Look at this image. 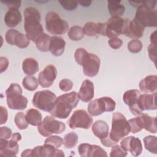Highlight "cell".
Returning a JSON list of instances; mask_svg holds the SVG:
<instances>
[{
	"label": "cell",
	"instance_id": "cell-1",
	"mask_svg": "<svg viewBox=\"0 0 157 157\" xmlns=\"http://www.w3.org/2000/svg\"><path fill=\"white\" fill-rule=\"evenodd\" d=\"M78 102L79 98L75 91L63 94L56 98L49 113L53 117L65 119L69 117L73 109L77 107Z\"/></svg>",
	"mask_w": 157,
	"mask_h": 157
},
{
	"label": "cell",
	"instance_id": "cell-2",
	"mask_svg": "<svg viewBox=\"0 0 157 157\" xmlns=\"http://www.w3.org/2000/svg\"><path fill=\"white\" fill-rule=\"evenodd\" d=\"M24 29L26 35L33 42H36L42 34L43 27L40 23V13L33 7L25 9L24 11Z\"/></svg>",
	"mask_w": 157,
	"mask_h": 157
},
{
	"label": "cell",
	"instance_id": "cell-3",
	"mask_svg": "<svg viewBox=\"0 0 157 157\" xmlns=\"http://www.w3.org/2000/svg\"><path fill=\"white\" fill-rule=\"evenodd\" d=\"M74 58L82 66L83 72L86 76L93 77L98 74L101 61L96 55L88 52L83 48H78L74 53Z\"/></svg>",
	"mask_w": 157,
	"mask_h": 157
},
{
	"label": "cell",
	"instance_id": "cell-4",
	"mask_svg": "<svg viewBox=\"0 0 157 157\" xmlns=\"http://www.w3.org/2000/svg\"><path fill=\"white\" fill-rule=\"evenodd\" d=\"M132 6L137 7L134 18L144 28L145 27H156L157 11L145 4V1H129Z\"/></svg>",
	"mask_w": 157,
	"mask_h": 157
},
{
	"label": "cell",
	"instance_id": "cell-5",
	"mask_svg": "<svg viewBox=\"0 0 157 157\" xmlns=\"http://www.w3.org/2000/svg\"><path fill=\"white\" fill-rule=\"evenodd\" d=\"M131 132L130 125L126 117L120 112H115L112 115V128L109 133L110 139L115 143L128 136Z\"/></svg>",
	"mask_w": 157,
	"mask_h": 157
},
{
	"label": "cell",
	"instance_id": "cell-6",
	"mask_svg": "<svg viewBox=\"0 0 157 157\" xmlns=\"http://www.w3.org/2000/svg\"><path fill=\"white\" fill-rule=\"evenodd\" d=\"M8 107L13 110H24L28 105L27 98L22 95V89L18 83H12L6 91Z\"/></svg>",
	"mask_w": 157,
	"mask_h": 157
},
{
	"label": "cell",
	"instance_id": "cell-7",
	"mask_svg": "<svg viewBox=\"0 0 157 157\" xmlns=\"http://www.w3.org/2000/svg\"><path fill=\"white\" fill-rule=\"evenodd\" d=\"M45 28L52 34L61 35L67 31L69 25L66 21L61 19L57 13L50 11L45 16Z\"/></svg>",
	"mask_w": 157,
	"mask_h": 157
},
{
	"label": "cell",
	"instance_id": "cell-8",
	"mask_svg": "<svg viewBox=\"0 0 157 157\" xmlns=\"http://www.w3.org/2000/svg\"><path fill=\"white\" fill-rule=\"evenodd\" d=\"M37 130L42 136L48 137L53 134L62 133L66 130V125L53 117L47 115L37 126Z\"/></svg>",
	"mask_w": 157,
	"mask_h": 157
},
{
	"label": "cell",
	"instance_id": "cell-9",
	"mask_svg": "<svg viewBox=\"0 0 157 157\" xmlns=\"http://www.w3.org/2000/svg\"><path fill=\"white\" fill-rule=\"evenodd\" d=\"M56 96L50 90H42L36 92L33 96L32 104L35 107L50 112L52 109Z\"/></svg>",
	"mask_w": 157,
	"mask_h": 157
},
{
	"label": "cell",
	"instance_id": "cell-10",
	"mask_svg": "<svg viewBox=\"0 0 157 157\" xmlns=\"http://www.w3.org/2000/svg\"><path fill=\"white\" fill-rule=\"evenodd\" d=\"M116 103L111 98L104 96L94 99L88 105V112L91 116H98L105 112L115 110Z\"/></svg>",
	"mask_w": 157,
	"mask_h": 157
},
{
	"label": "cell",
	"instance_id": "cell-11",
	"mask_svg": "<svg viewBox=\"0 0 157 157\" xmlns=\"http://www.w3.org/2000/svg\"><path fill=\"white\" fill-rule=\"evenodd\" d=\"M93 118L85 110H76L68 120V125L71 129L82 128L88 129L93 123Z\"/></svg>",
	"mask_w": 157,
	"mask_h": 157
},
{
	"label": "cell",
	"instance_id": "cell-12",
	"mask_svg": "<svg viewBox=\"0 0 157 157\" xmlns=\"http://www.w3.org/2000/svg\"><path fill=\"white\" fill-rule=\"evenodd\" d=\"M125 24V18L120 17H111L104 23V36L112 39L123 34Z\"/></svg>",
	"mask_w": 157,
	"mask_h": 157
},
{
	"label": "cell",
	"instance_id": "cell-13",
	"mask_svg": "<svg viewBox=\"0 0 157 157\" xmlns=\"http://www.w3.org/2000/svg\"><path fill=\"white\" fill-rule=\"evenodd\" d=\"M94 135L99 139L101 144L105 147H110L115 145L109 137V128L106 122L103 120L96 121L91 127Z\"/></svg>",
	"mask_w": 157,
	"mask_h": 157
},
{
	"label": "cell",
	"instance_id": "cell-14",
	"mask_svg": "<svg viewBox=\"0 0 157 157\" xmlns=\"http://www.w3.org/2000/svg\"><path fill=\"white\" fill-rule=\"evenodd\" d=\"M6 42L12 45H16L18 48H25L29 45V39L27 36L16 29H9L5 35Z\"/></svg>",
	"mask_w": 157,
	"mask_h": 157
},
{
	"label": "cell",
	"instance_id": "cell-15",
	"mask_svg": "<svg viewBox=\"0 0 157 157\" xmlns=\"http://www.w3.org/2000/svg\"><path fill=\"white\" fill-rule=\"evenodd\" d=\"M121 147L126 152L129 151L134 156H139L142 152L141 140L134 136L123 138L120 142Z\"/></svg>",
	"mask_w": 157,
	"mask_h": 157
},
{
	"label": "cell",
	"instance_id": "cell-16",
	"mask_svg": "<svg viewBox=\"0 0 157 157\" xmlns=\"http://www.w3.org/2000/svg\"><path fill=\"white\" fill-rule=\"evenodd\" d=\"M57 76V69L52 64L47 65L38 75L39 85L43 88L50 87L56 79Z\"/></svg>",
	"mask_w": 157,
	"mask_h": 157
},
{
	"label": "cell",
	"instance_id": "cell-17",
	"mask_svg": "<svg viewBox=\"0 0 157 157\" xmlns=\"http://www.w3.org/2000/svg\"><path fill=\"white\" fill-rule=\"evenodd\" d=\"M32 156L37 157H63L64 152L50 145L44 144L32 149Z\"/></svg>",
	"mask_w": 157,
	"mask_h": 157
},
{
	"label": "cell",
	"instance_id": "cell-18",
	"mask_svg": "<svg viewBox=\"0 0 157 157\" xmlns=\"http://www.w3.org/2000/svg\"><path fill=\"white\" fill-rule=\"evenodd\" d=\"M144 29L145 28L136 20L125 19L123 34L133 39H138L143 36Z\"/></svg>",
	"mask_w": 157,
	"mask_h": 157
},
{
	"label": "cell",
	"instance_id": "cell-19",
	"mask_svg": "<svg viewBox=\"0 0 157 157\" xmlns=\"http://www.w3.org/2000/svg\"><path fill=\"white\" fill-rule=\"evenodd\" d=\"M140 94V92L137 90H129L126 91L123 96L124 102L129 106L131 112L136 116L142 113L137 107V100Z\"/></svg>",
	"mask_w": 157,
	"mask_h": 157
},
{
	"label": "cell",
	"instance_id": "cell-20",
	"mask_svg": "<svg viewBox=\"0 0 157 157\" xmlns=\"http://www.w3.org/2000/svg\"><path fill=\"white\" fill-rule=\"evenodd\" d=\"M78 152L82 157L107 156L106 151L100 146L86 143L81 144L78 147Z\"/></svg>",
	"mask_w": 157,
	"mask_h": 157
},
{
	"label": "cell",
	"instance_id": "cell-21",
	"mask_svg": "<svg viewBox=\"0 0 157 157\" xmlns=\"http://www.w3.org/2000/svg\"><path fill=\"white\" fill-rule=\"evenodd\" d=\"M19 150L18 142L11 139H0V156L4 157L16 156Z\"/></svg>",
	"mask_w": 157,
	"mask_h": 157
},
{
	"label": "cell",
	"instance_id": "cell-22",
	"mask_svg": "<svg viewBox=\"0 0 157 157\" xmlns=\"http://www.w3.org/2000/svg\"><path fill=\"white\" fill-rule=\"evenodd\" d=\"M156 98V93L140 94L137 100V107L142 112L144 110H156L157 108Z\"/></svg>",
	"mask_w": 157,
	"mask_h": 157
},
{
	"label": "cell",
	"instance_id": "cell-23",
	"mask_svg": "<svg viewBox=\"0 0 157 157\" xmlns=\"http://www.w3.org/2000/svg\"><path fill=\"white\" fill-rule=\"evenodd\" d=\"M79 99L84 102L90 101L94 96V85L90 80H85L80 86L78 93H77Z\"/></svg>",
	"mask_w": 157,
	"mask_h": 157
},
{
	"label": "cell",
	"instance_id": "cell-24",
	"mask_svg": "<svg viewBox=\"0 0 157 157\" xmlns=\"http://www.w3.org/2000/svg\"><path fill=\"white\" fill-rule=\"evenodd\" d=\"M139 89L145 93H156L157 90V76L149 75L141 80L139 84Z\"/></svg>",
	"mask_w": 157,
	"mask_h": 157
},
{
	"label": "cell",
	"instance_id": "cell-25",
	"mask_svg": "<svg viewBox=\"0 0 157 157\" xmlns=\"http://www.w3.org/2000/svg\"><path fill=\"white\" fill-rule=\"evenodd\" d=\"M22 20L21 13L15 8H9L6 13L4 20L7 26L9 28L16 27Z\"/></svg>",
	"mask_w": 157,
	"mask_h": 157
},
{
	"label": "cell",
	"instance_id": "cell-26",
	"mask_svg": "<svg viewBox=\"0 0 157 157\" xmlns=\"http://www.w3.org/2000/svg\"><path fill=\"white\" fill-rule=\"evenodd\" d=\"M66 44V41L61 37L52 36L50 44V52L55 56H61L64 51Z\"/></svg>",
	"mask_w": 157,
	"mask_h": 157
},
{
	"label": "cell",
	"instance_id": "cell-27",
	"mask_svg": "<svg viewBox=\"0 0 157 157\" xmlns=\"http://www.w3.org/2000/svg\"><path fill=\"white\" fill-rule=\"evenodd\" d=\"M84 34L88 36H94L97 34L104 36V23L87 22L83 28Z\"/></svg>",
	"mask_w": 157,
	"mask_h": 157
},
{
	"label": "cell",
	"instance_id": "cell-28",
	"mask_svg": "<svg viewBox=\"0 0 157 157\" xmlns=\"http://www.w3.org/2000/svg\"><path fill=\"white\" fill-rule=\"evenodd\" d=\"M138 117L142 129H145L146 131L153 134L157 132L156 117H152L147 113H143L138 115Z\"/></svg>",
	"mask_w": 157,
	"mask_h": 157
},
{
	"label": "cell",
	"instance_id": "cell-29",
	"mask_svg": "<svg viewBox=\"0 0 157 157\" xmlns=\"http://www.w3.org/2000/svg\"><path fill=\"white\" fill-rule=\"evenodd\" d=\"M23 72L28 75H33L39 71V63L33 58H26L22 63Z\"/></svg>",
	"mask_w": 157,
	"mask_h": 157
},
{
	"label": "cell",
	"instance_id": "cell-30",
	"mask_svg": "<svg viewBox=\"0 0 157 157\" xmlns=\"http://www.w3.org/2000/svg\"><path fill=\"white\" fill-rule=\"evenodd\" d=\"M107 8L112 17H120L122 15L125 11V7L123 4H121L120 1H108Z\"/></svg>",
	"mask_w": 157,
	"mask_h": 157
},
{
	"label": "cell",
	"instance_id": "cell-31",
	"mask_svg": "<svg viewBox=\"0 0 157 157\" xmlns=\"http://www.w3.org/2000/svg\"><path fill=\"white\" fill-rule=\"evenodd\" d=\"M42 118L41 113L37 109H29L26 112V121L28 124L32 126H38L42 122Z\"/></svg>",
	"mask_w": 157,
	"mask_h": 157
},
{
	"label": "cell",
	"instance_id": "cell-32",
	"mask_svg": "<svg viewBox=\"0 0 157 157\" xmlns=\"http://www.w3.org/2000/svg\"><path fill=\"white\" fill-rule=\"evenodd\" d=\"M51 37L46 33H42L36 40V45L37 48L42 52H47L50 51V44Z\"/></svg>",
	"mask_w": 157,
	"mask_h": 157
},
{
	"label": "cell",
	"instance_id": "cell-33",
	"mask_svg": "<svg viewBox=\"0 0 157 157\" xmlns=\"http://www.w3.org/2000/svg\"><path fill=\"white\" fill-rule=\"evenodd\" d=\"M150 44L148 47V56L151 61H152L155 65L156 64V31L152 33L150 37Z\"/></svg>",
	"mask_w": 157,
	"mask_h": 157
},
{
	"label": "cell",
	"instance_id": "cell-34",
	"mask_svg": "<svg viewBox=\"0 0 157 157\" xmlns=\"http://www.w3.org/2000/svg\"><path fill=\"white\" fill-rule=\"evenodd\" d=\"M144 146L146 150L151 153H157V138L154 136H147L144 138Z\"/></svg>",
	"mask_w": 157,
	"mask_h": 157
},
{
	"label": "cell",
	"instance_id": "cell-35",
	"mask_svg": "<svg viewBox=\"0 0 157 157\" xmlns=\"http://www.w3.org/2000/svg\"><path fill=\"white\" fill-rule=\"evenodd\" d=\"M67 36L72 40L76 41L81 40L84 36L83 28L80 26H73L69 29Z\"/></svg>",
	"mask_w": 157,
	"mask_h": 157
},
{
	"label": "cell",
	"instance_id": "cell-36",
	"mask_svg": "<svg viewBox=\"0 0 157 157\" xmlns=\"http://www.w3.org/2000/svg\"><path fill=\"white\" fill-rule=\"evenodd\" d=\"M22 85L26 90L33 91L37 89L39 85V82L35 77L32 75H28L23 78Z\"/></svg>",
	"mask_w": 157,
	"mask_h": 157
},
{
	"label": "cell",
	"instance_id": "cell-37",
	"mask_svg": "<svg viewBox=\"0 0 157 157\" xmlns=\"http://www.w3.org/2000/svg\"><path fill=\"white\" fill-rule=\"evenodd\" d=\"M78 142V136L74 132H71L66 134L63 139L64 146L66 148L74 147Z\"/></svg>",
	"mask_w": 157,
	"mask_h": 157
},
{
	"label": "cell",
	"instance_id": "cell-38",
	"mask_svg": "<svg viewBox=\"0 0 157 157\" xmlns=\"http://www.w3.org/2000/svg\"><path fill=\"white\" fill-rule=\"evenodd\" d=\"M14 121L17 128L20 130L26 129L28 126V123L26 119V115H25L22 112H20L16 113Z\"/></svg>",
	"mask_w": 157,
	"mask_h": 157
},
{
	"label": "cell",
	"instance_id": "cell-39",
	"mask_svg": "<svg viewBox=\"0 0 157 157\" xmlns=\"http://www.w3.org/2000/svg\"><path fill=\"white\" fill-rule=\"evenodd\" d=\"M128 49L132 53H137L141 51L143 47L142 43L138 39H132L128 44Z\"/></svg>",
	"mask_w": 157,
	"mask_h": 157
},
{
	"label": "cell",
	"instance_id": "cell-40",
	"mask_svg": "<svg viewBox=\"0 0 157 157\" xmlns=\"http://www.w3.org/2000/svg\"><path fill=\"white\" fill-rule=\"evenodd\" d=\"M44 144L50 145L55 148H59L63 144V139L58 136H52L45 140Z\"/></svg>",
	"mask_w": 157,
	"mask_h": 157
},
{
	"label": "cell",
	"instance_id": "cell-41",
	"mask_svg": "<svg viewBox=\"0 0 157 157\" xmlns=\"http://www.w3.org/2000/svg\"><path fill=\"white\" fill-rule=\"evenodd\" d=\"M128 123L130 125L131 132L133 134L137 133V132L140 131L142 129H143L138 116L136 118H133L132 119L129 120Z\"/></svg>",
	"mask_w": 157,
	"mask_h": 157
},
{
	"label": "cell",
	"instance_id": "cell-42",
	"mask_svg": "<svg viewBox=\"0 0 157 157\" xmlns=\"http://www.w3.org/2000/svg\"><path fill=\"white\" fill-rule=\"evenodd\" d=\"M127 155L128 153L118 145H113L110 153V157H124Z\"/></svg>",
	"mask_w": 157,
	"mask_h": 157
},
{
	"label": "cell",
	"instance_id": "cell-43",
	"mask_svg": "<svg viewBox=\"0 0 157 157\" xmlns=\"http://www.w3.org/2000/svg\"><path fill=\"white\" fill-rule=\"evenodd\" d=\"M73 87V83L72 82L67 78H64L60 80L59 83V88L61 90L63 91H70Z\"/></svg>",
	"mask_w": 157,
	"mask_h": 157
},
{
	"label": "cell",
	"instance_id": "cell-44",
	"mask_svg": "<svg viewBox=\"0 0 157 157\" xmlns=\"http://www.w3.org/2000/svg\"><path fill=\"white\" fill-rule=\"evenodd\" d=\"M59 3L61 4V6L67 10H72L77 8V2L75 1H58Z\"/></svg>",
	"mask_w": 157,
	"mask_h": 157
},
{
	"label": "cell",
	"instance_id": "cell-45",
	"mask_svg": "<svg viewBox=\"0 0 157 157\" xmlns=\"http://www.w3.org/2000/svg\"><path fill=\"white\" fill-rule=\"evenodd\" d=\"M108 43L109 46L113 49H118L121 47L123 41L120 38L115 37L110 39L108 41Z\"/></svg>",
	"mask_w": 157,
	"mask_h": 157
},
{
	"label": "cell",
	"instance_id": "cell-46",
	"mask_svg": "<svg viewBox=\"0 0 157 157\" xmlns=\"http://www.w3.org/2000/svg\"><path fill=\"white\" fill-rule=\"evenodd\" d=\"M12 136V130L6 126L0 128V139H8Z\"/></svg>",
	"mask_w": 157,
	"mask_h": 157
},
{
	"label": "cell",
	"instance_id": "cell-47",
	"mask_svg": "<svg viewBox=\"0 0 157 157\" xmlns=\"http://www.w3.org/2000/svg\"><path fill=\"white\" fill-rule=\"evenodd\" d=\"M0 110H1V120H0V124H4L8 118V112L7 110L6 109V107L1 105L0 106Z\"/></svg>",
	"mask_w": 157,
	"mask_h": 157
},
{
	"label": "cell",
	"instance_id": "cell-48",
	"mask_svg": "<svg viewBox=\"0 0 157 157\" xmlns=\"http://www.w3.org/2000/svg\"><path fill=\"white\" fill-rule=\"evenodd\" d=\"M9 66V60L4 56L0 57V72L1 73L5 71Z\"/></svg>",
	"mask_w": 157,
	"mask_h": 157
},
{
	"label": "cell",
	"instance_id": "cell-49",
	"mask_svg": "<svg viewBox=\"0 0 157 157\" xmlns=\"http://www.w3.org/2000/svg\"><path fill=\"white\" fill-rule=\"evenodd\" d=\"M1 2L7 4V6L9 8L18 9L21 6V1H1Z\"/></svg>",
	"mask_w": 157,
	"mask_h": 157
},
{
	"label": "cell",
	"instance_id": "cell-50",
	"mask_svg": "<svg viewBox=\"0 0 157 157\" xmlns=\"http://www.w3.org/2000/svg\"><path fill=\"white\" fill-rule=\"evenodd\" d=\"M21 156L22 157H25V156H28V157H31L32 156V149H26L25 150L21 155Z\"/></svg>",
	"mask_w": 157,
	"mask_h": 157
},
{
	"label": "cell",
	"instance_id": "cell-51",
	"mask_svg": "<svg viewBox=\"0 0 157 157\" xmlns=\"http://www.w3.org/2000/svg\"><path fill=\"white\" fill-rule=\"evenodd\" d=\"M11 139L18 142L21 140V135L18 132H15L12 135Z\"/></svg>",
	"mask_w": 157,
	"mask_h": 157
},
{
	"label": "cell",
	"instance_id": "cell-52",
	"mask_svg": "<svg viewBox=\"0 0 157 157\" xmlns=\"http://www.w3.org/2000/svg\"><path fill=\"white\" fill-rule=\"evenodd\" d=\"M91 1H79L78 3L80 4H81V6H84V7H88L90 6V5L91 4Z\"/></svg>",
	"mask_w": 157,
	"mask_h": 157
}]
</instances>
